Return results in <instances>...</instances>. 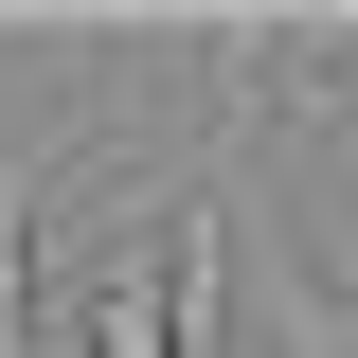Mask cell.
Instances as JSON below:
<instances>
[{
    "instance_id": "cell-1",
    "label": "cell",
    "mask_w": 358,
    "mask_h": 358,
    "mask_svg": "<svg viewBox=\"0 0 358 358\" xmlns=\"http://www.w3.org/2000/svg\"><path fill=\"white\" fill-rule=\"evenodd\" d=\"M233 358H358V287L305 251H251L233 268Z\"/></svg>"
},
{
    "instance_id": "cell-2",
    "label": "cell",
    "mask_w": 358,
    "mask_h": 358,
    "mask_svg": "<svg viewBox=\"0 0 358 358\" xmlns=\"http://www.w3.org/2000/svg\"><path fill=\"white\" fill-rule=\"evenodd\" d=\"M90 358H179V268H162V251L90 268Z\"/></svg>"
},
{
    "instance_id": "cell-3",
    "label": "cell",
    "mask_w": 358,
    "mask_h": 358,
    "mask_svg": "<svg viewBox=\"0 0 358 358\" xmlns=\"http://www.w3.org/2000/svg\"><path fill=\"white\" fill-rule=\"evenodd\" d=\"M0 358H36V179H0Z\"/></svg>"
}]
</instances>
